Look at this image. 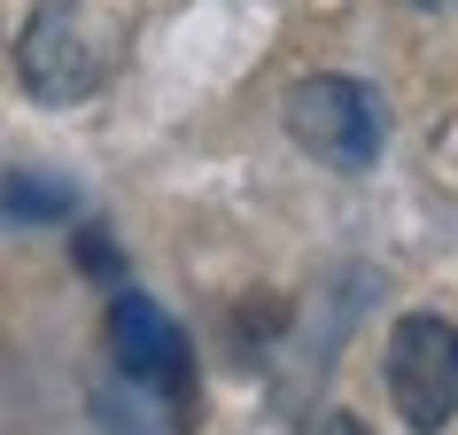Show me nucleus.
Listing matches in <instances>:
<instances>
[{
  "label": "nucleus",
  "instance_id": "obj_7",
  "mask_svg": "<svg viewBox=\"0 0 458 435\" xmlns=\"http://www.w3.org/2000/svg\"><path fill=\"white\" fill-rule=\"evenodd\" d=\"M318 435H365V420H358V412H327V428H318Z\"/></svg>",
  "mask_w": 458,
  "mask_h": 435
},
{
  "label": "nucleus",
  "instance_id": "obj_3",
  "mask_svg": "<svg viewBox=\"0 0 458 435\" xmlns=\"http://www.w3.org/2000/svg\"><path fill=\"white\" fill-rule=\"evenodd\" d=\"M388 405L404 412L411 435H435L458 420V327L443 311H404L388 327Z\"/></svg>",
  "mask_w": 458,
  "mask_h": 435
},
{
  "label": "nucleus",
  "instance_id": "obj_4",
  "mask_svg": "<svg viewBox=\"0 0 458 435\" xmlns=\"http://www.w3.org/2000/svg\"><path fill=\"white\" fill-rule=\"evenodd\" d=\"M109 358L140 388H156L164 405H179V420H194V350L171 327V311H156L148 295L117 288L109 295Z\"/></svg>",
  "mask_w": 458,
  "mask_h": 435
},
{
  "label": "nucleus",
  "instance_id": "obj_5",
  "mask_svg": "<svg viewBox=\"0 0 458 435\" xmlns=\"http://www.w3.org/2000/svg\"><path fill=\"white\" fill-rule=\"evenodd\" d=\"M0 210L24 218V226H47V218H71V187L63 179H39V171H8L0 179Z\"/></svg>",
  "mask_w": 458,
  "mask_h": 435
},
{
  "label": "nucleus",
  "instance_id": "obj_6",
  "mask_svg": "<svg viewBox=\"0 0 458 435\" xmlns=\"http://www.w3.org/2000/svg\"><path fill=\"white\" fill-rule=\"evenodd\" d=\"M78 257H86V272H94V280L124 288V272H117V249H109V234H101V226H86V234H78Z\"/></svg>",
  "mask_w": 458,
  "mask_h": 435
},
{
  "label": "nucleus",
  "instance_id": "obj_2",
  "mask_svg": "<svg viewBox=\"0 0 458 435\" xmlns=\"http://www.w3.org/2000/svg\"><path fill=\"white\" fill-rule=\"evenodd\" d=\"M280 117H288V141L303 156H318V164H335V171H365L388 141V117H381V101H373V86H358V78H342V71L295 78Z\"/></svg>",
  "mask_w": 458,
  "mask_h": 435
},
{
  "label": "nucleus",
  "instance_id": "obj_8",
  "mask_svg": "<svg viewBox=\"0 0 458 435\" xmlns=\"http://www.w3.org/2000/svg\"><path fill=\"white\" fill-rule=\"evenodd\" d=\"M411 8H443V0H411Z\"/></svg>",
  "mask_w": 458,
  "mask_h": 435
},
{
  "label": "nucleus",
  "instance_id": "obj_1",
  "mask_svg": "<svg viewBox=\"0 0 458 435\" xmlns=\"http://www.w3.org/2000/svg\"><path fill=\"white\" fill-rule=\"evenodd\" d=\"M117 55H124V24L101 0H39L24 39H16V78L31 101L71 109V101H94L109 86Z\"/></svg>",
  "mask_w": 458,
  "mask_h": 435
}]
</instances>
